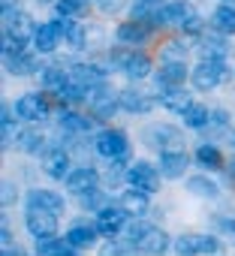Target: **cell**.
Segmentation results:
<instances>
[{"label": "cell", "mask_w": 235, "mask_h": 256, "mask_svg": "<svg viewBox=\"0 0 235 256\" xmlns=\"http://www.w3.org/2000/svg\"><path fill=\"white\" fill-rule=\"evenodd\" d=\"M127 235H130V244H133L136 250H142V253H163V250L169 247V235H166L163 229L145 223V220H136V223L127 229Z\"/></svg>", "instance_id": "1"}, {"label": "cell", "mask_w": 235, "mask_h": 256, "mask_svg": "<svg viewBox=\"0 0 235 256\" xmlns=\"http://www.w3.org/2000/svg\"><path fill=\"white\" fill-rule=\"evenodd\" d=\"M190 78H193V84L199 90H211V88L229 82L232 78V70L226 66V60H205L202 58V64L196 70H190Z\"/></svg>", "instance_id": "2"}, {"label": "cell", "mask_w": 235, "mask_h": 256, "mask_svg": "<svg viewBox=\"0 0 235 256\" xmlns=\"http://www.w3.org/2000/svg\"><path fill=\"white\" fill-rule=\"evenodd\" d=\"M94 148H96V154L100 157H108V160H121V157H127V151H130V142H127V133L124 130H102L96 139H94Z\"/></svg>", "instance_id": "3"}, {"label": "cell", "mask_w": 235, "mask_h": 256, "mask_svg": "<svg viewBox=\"0 0 235 256\" xmlns=\"http://www.w3.org/2000/svg\"><path fill=\"white\" fill-rule=\"evenodd\" d=\"M24 226L34 238H52L58 235V214L48 211V208H34L28 205V217H24Z\"/></svg>", "instance_id": "4"}, {"label": "cell", "mask_w": 235, "mask_h": 256, "mask_svg": "<svg viewBox=\"0 0 235 256\" xmlns=\"http://www.w3.org/2000/svg\"><path fill=\"white\" fill-rule=\"evenodd\" d=\"M60 42H64V16H58L54 22H46V24H40V28L34 30V46H36V52H42V54L54 52Z\"/></svg>", "instance_id": "5"}, {"label": "cell", "mask_w": 235, "mask_h": 256, "mask_svg": "<svg viewBox=\"0 0 235 256\" xmlns=\"http://www.w3.org/2000/svg\"><path fill=\"white\" fill-rule=\"evenodd\" d=\"M151 28L154 22L151 18H142V16H133L130 22H121L118 24V42H124V46H139L151 36Z\"/></svg>", "instance_id": "6"}, {"label": "cell", "mask_w": 235, "mask_h": 256, "mask_svg": "<svg viewBox=\"0 0 235 256\" xmlns=\"http://www.w3.org/2000/svg\"><path fill=\"white\" fill-rule=\"evenodd\" d=\"M160 169L157 166H151V163H145V160H139V163H133L130 169H127V181L133 184V187H139V190H148V193H157L160 190Z\"/></svg>", "instance_id": "7"}, {"label": "cell", "mask_w": 235, "mask_h": 256, "mask_svg": "<svg viewBox=\"0 0 235 256\" xmlns=\"http://www.w3.org/2000/svg\"><path fill=\"white\" fill-rule=\"evenodd\" d=\"M88 102H90V112H94L96 118H112L114 108H121V94H114V90H108L106 84H100V88H94V90L88 94Z\"/></svg>", "instance_id": "8"}, {"label": "cell", "mask_w": 235, "mask_h": 256, "mask_svg": "<svg viewBox=\"0 0 235 256\" xmlns=\"http://www.w3.org/2000/svg\"><path fill=\"white\" fill-rule=\"evenodd\" d=\"M16 114H18L22 120L36 124V120L48 118V100H46L42 94H24V96H18V102H16Z\"/></svg>", "instance_id": "9"}, {"label": "cell", "mask_w": 235, "mask_h": 256, "mask_svg": "<svg viewBox=\"0 0 235 256\" xmlns=\"http://www.w3.org/2000/svg\"><path fill=\"white\" fill-rule=\"evenodd\" d=\"M127 208L124 205H106V208H100L96 211V226H100V232L102 235H108V238H114L118 232H121L124 229V223H127Z\"/></svg>", "instance_id": "10"}, {"label": "cell", "mask_w": 235, "mask_h": 256, "mask_svg": "<svg viewBox=\"0 0 235 256\" xmlns=\"http://www.w3.org/2000/svg\"><path fill=\"white\" fill-rule=\"evenodd\" d=\"M145 142L160 148V151H169V148H178L181 145V130H175L172 124H154L151 130L145 133Z\"/></svg>", "instance_id": "11"}, {"label": "cell", "mask_w": 235, "mask_h": 256, "mask_svg": "<svg viewBox=\"0 0 235 256\" xmlns=\"http://www.w3.org/2000/svg\"><path fill=\"white\" fill-rule=\"evenodd\" d=\"M42 172L48 178H58V181H66V175L72 172L70 169V154L64 148H52L42 154Z\"/></svg>", "instance_id": "12"}, {"label": "cell", "mask_w": 235, "mask_h": 256, "mask_svg": "<svg viewBox=\"0 0 235 256\" xmlns=\"http://www.w3.org/2000/svg\"><path fill=\"white\" fill-rule=\"evenodd\" d=\"M96 181H100V172L94 169V166H76L70 175H66V190L70 193H88L90 187H96Z\"/></svg>", "instance_id": "13"}, {"label": "cell", "mask_w": 235, "mask_h": 256, "mask_svg": "<svg viewBox=\"0 0 235 256\" xmlns=\"http://www.w3.org/2000/svg\"><path fill=\"white\" fill-rule=\"evenodd\" d=\"M160 172L163 178L169 181H178L187 175V154H181L178 148L175 151H160Z\"/></svg>", "instance_id": "14"}, {"label": "cell", "mask_w": 235, "mask_h": 256, "mask_svg": "<svg viewBox=\"0 0 235 256\" xmlns=\"http://www.w3.org/2000/svg\"><path fill=\"white\" fill-rule=\"evenodd\" d=\"M70 78H72V82H78V84H82V88H88V90H94V88L106 84V72H102L100 66H94V64H76V66L70 70Z\"/></svg>", "instance_id": "15"}, {"label": "cell", "mask_w": 235, "mask_h": 256, "mask_svg": "<svg viewBox=\"0 0 235 256\" xmlns=\"http://www.w3.org/2000/svg\"><path fill=\"white\" fill-rule=\"evenodd\" d=\"M96 235H102L100 232V226L94 223H76V226H70V232H66V238H70V244L76 247V250H88L94 241H96Z\"/></svg>", "instance_id": "16"}, {"label": "cell", "mask_w": 235, "mask_h": 256, "mask_svg": "<svg viewBox=\"0 0 235 256\" xmlns=\"http://www.w3.org/2000/svg\"><path fill=\"white\" fill-rule=\"evenodd\" d=\"M211 28H214L217 34H223V36L235 34V4H232V0H226L223 6H217V10L211 12Z\"/></svg>", "instance_id": "17"}, {"label": "cell", "mask_w": 235, "mask_h": 256, "mask_svg": "<svg viewBox=\"0 0 235 256\" xmlns=\"http://www.w3.org/2000/svg\"><path fill=\"white\" fill-rule=\"evenodd\" d=\"M36 70V58L28 54L24 48H16V52H6V72L12 76H30Z\"/></svg>", "instance_id": "18"}, {"label": "cell", "mask_w": 235, "mask_h": 256, "mask_svg": "<svg viewBox=\"0 0 235 256\" xmlns=\"http://www.w3.org/2000/svg\"><path fill=\"white\" fill-rule=\"evenodd\" d=\"M121 108H127L130 114H145V112L154 108V100L148 94H142V90L127 88V90H121Z\"/></svg>", "instance_id": "19"}, {"label": "cell", "mask_w": 235, "mask_h": 256, "mask_svg": "<svg viewBox=\"0 0 235 256\" xmlns=\"http://www.w3.org/2000/svg\"><path fill=\"white\" fill-rule=\"evenodd\" d=\"M190 12H193V6L187 4V0H166V4L160 6V22L163 24H181Z\"/></svg>", "instance_id": "20"}, {"label": "cell", "mask_w": 235, "mask_h": 256, "mask_svg": "<svg viewBox=\"0 0 235 256\" xmlns=\"http://www.w3.org/2000/svg\"><path fill=\"white\" fill-rule=\"evenodd\" d=\"M160 102H163L169 112H184L193 100H190V94H187V90H181V84H163Z\"/></svg>", "instance_id": "21"}, {"label": "cell", "mask_w": 235, "mask_h": 256, "mask_svg": "<svg viewBox=\"0 0 235 256\" xmlns=\"http://www.w3.org/2000/svg\"><path fill=\"white\" fill-rule=\"evenodd\" d=\"M28 205H34V208H48V211H54V214L64 211V199H60L54 190H42V187H36V190L28 193Z\"/></svg>", "instance_id": "22"}, {"label": "cell", "mask_w": 235, "mask_h": 256, "mask_svg": "<svg viewBox=\"0 0 235 256\" xmlns=\"http://www.w3.org/2000/svg\"><path fill=\"white\" fill-rule=\"evenodd\" d=\"M36 253H46V256H70L76 253V247L70 244V238H36Z\"/></svg>", "instance_id": "23"}, {"label": "cell", "mask_w": 235, "mask_h": 256, "mask_svg": "<svg viewBox=\"0 0 235 256\" xmlns=\"http://www.w3.org/2000/svg\"><path fill=\"white\" fill-rule=\"evenodd\" d=\"M184 78H187V64L184 60H163V66L157 72L160 84H181Z\"/></svg>", "instance_id": "24"}, {"label": "cell", "mask_w": 235, "mask_h": 256, "mask_svg": "<svg viewBox=\"0 0 235 256\" xmlns=\"http://www.w3.org/2000/svg\"><path fill=\"white\" fill-rule=\"evenodd\" d=\"M199 54H202L205 60H226L229 46H226L223 36H205V40L199 42Z\"/></svg>", "instance_id": "25"}, {"label": "cell", "mask_w": 235, "mask_h": 256, "mask_svg": "<svg viewBox=\"0 0 235 256\" xmlns=\"http://www.w3.org/2000/svg\"><path fill=\"white\" fill-rule=\"evenodd\" d=\"M148 196H151L148 190L133 187V190H124V193H121V205H124L130 214H136V217H139V214H145V211H148Z\"/></svg>", "instance_id": "26"}, {"label": "cell", "mask_w": 235, "mask_h": 256, "mask_svg": "<svg viewBox=\"0 0 235 256\" xmlns=\"http://www.w3.org/2000/svg\"><path fill=\"white\" fill-rule=\"evenodd\" d=\"M181 118H184V124L190 126V130H202V126L211 120V112H208V106H202V102H190V106L181 112Z\"/></svg>", "instance_id": "27"}, {"label": "cell", "mask_w": 235, "mask_h": 256, "mask_svg": "<svg viewBox=\"0 0 235 256\" xmlns=\"http://www.w3.org/2000/svg\"><path fill=\"white\" fill-rule=\"evenodd\" d=\"M187 190H190L193 196H202V199H217V196H220V187H217L211 178H205V175L187 178Z\"/></svg>", "instance_id": "28"}, {"label": "cell", "mask_w": 235, "mask_h": 256, "mask_svg": "<svg viewBox=\"0 0 235 256\" xmlns=\"http://www.w3.org/2000/svg\"><path fill=\"white\" fill-rule=\"evenodd\" d=\"M196 163L202 169H223V154L214 145H199L196 148Z\"/></svg>", "instance_id": "29"}, {"label": "cell", "mask_w": 235, "mask_h": 256, "mask_svg": "<svg viewBox=\"0 0 235 256\" xmlns=\"http://www.w3.org/2000/svg\"><path fill=\"white\" fill-rule=\"evenodd\" d=\"M60 126L70 130V133H88L90 126H94V118H84L78 112H64L60 114Z\"/></svg>", "instance_id": "30"}, {"label": "cell", "mask_w": 235, "mask_h": 256, "mask_svg": "<svg viewBox=\"0 0 235 256\" xmlns=\"http://www.w3.org/2000/svg\"><path fill=\"white\" fill-rule=\"evenodd\" d=\"M40 82H42V88H46V90H54V94H58V90L66 84V72H64L60 66H42Z\"/></svg>", "instance_id": "31"}, {"label": "cell", "mask_w": 235, "mask_h": 256, "mask_svg": "<svg viewBox=\"0 0 235 256\" xmlns=\"http://www.w3.org/2000/svg\"><path fill=\"white\" fill-rule=\"evenodd\" d=\"M64 40H66V46H72V48H84V28H82L76 18H66V16H64Z\"/></svg>", "instance_id": "32"}, {"label": "cell", "mask_w": 235, "mask_h": 256, "mask_svg": "<svg viewBox=\"0 0 235 256\" xmlns=\"http://www.w3.org/2000/svg\"><path fill=\"white\" fill-rule=\"evenodd\" d=\"M124 72H127L130 78H145V76L151 72V60H148L145 54H130L127 64H124Z\"/></svg>", "instance_id": "33"}, {"label": "cell", "mask_w": 235, "mask_h": 256, "mask_svg": "<svg viewBox=\"0 0 235 256\" xmlns=\"http://www.w3.org/2000/svg\"><path fill=\"white\" fill-rule=\"evenodd\" d=\"M42 142H46V136H42L40 130H22V133H18V148H22L24 154L42 151Z\"/></svg>", "instance_id": "34"}, {"label": "cell", "mask_w": 235, "mask_h": 256, "mask_svg": "<svg viewBox=\"0 0 235 256\" xmlns=\"http://www.w3.org/2000/svg\"><path fill=\"white\" fill-rule=\"evenodd\" d=\"M54 10H58V16L82 18L88 12V0H54Z\"/></svg>", "instance_id": "35"}, {"label": "cell", "mask_w": 235, "mask_h": 256, "mask_svg": "<svg viewBox=\"0 0 235 256\" xmlns=\"http://www.w3.org/2000/svg\"><path fill=\"white\" fill-rule=\"evenodd\" d=\"M163 4H166V0H136V12H133V16H142V18H151V22H154V18H157V10H160ZM154 24H157V22H154Z\"/></svg>", "instance_id": "36"}, {"label": "cell", "mask_w": 235, "mask_h": 256, "mask_svg": "<svg viewBox=\"0 0 235 256\" xmlns=\"http://www.w3.org/2000/svg\"><path fill=\"white\" fill-rule=\"evenodd\" d=\"M82 205H84L88 211H100V208H106V196H102V190L90 187L88 193H82Z\"/></svg>", "instance_id": "37"}, {"label": "cell", "mask_w": 235, "mask_h": 256, "mask_svg": "<svg viewBox=\"0 0 235 256\" xmlns=\"http://www.w3.org/2000/svg\"><path fill=\"white\" fill-rule=\"evenodd\" d=\"M18 126H16V118H6L4 120V148H12L16 142H18Z\"/></svg>", "instance_id": "38"}, {"label": "cell", "mask_w": 235, "mask_h": 256, "mask_svg": "<svg viewBox=\"0 0 235 256\" xmlns=\"http://www.w3.org/2000/svg\"><path fill=\"white\" fill-rule=\"evenodd\" d=\"M196 253H220V241L211 235H196Z\"/></svg>", "instance_id": "39"}, {"label": "cell", "mask_w": 235, "mask_h": 256, "mask_svg": "<svg viewBox=\"0 0 235 256\" xmlns=\"http://www.w3.org/2000/svg\"><path fill=\"white\" fill-rule=\"evenodd\" d=\"M211 126H217V130H223V126L229 124V112L226 108H211V120H208Z\"/></svg>", "instance_id": "40"}, {"label": "cell", "mask_w": 235, "mask_h": 256, "mask_svg": "<svg viewBox=\"0 0 235 256\" xmlns=\"http://www.w3.org/2000/svg\"><path fill=\"white\" fill-rule=\"evenodd\" d=\"M181 28H184V34H199V30H202V18H199L196 12H190V16L181 22Z\"/></svg>", "instance_id": "41"}, {"label": "cell", "mask_w": 235, "mask_h": 256, "mask_svg": "<svg viewBox=\"0 0 235 256\" xmlns=\"http://www.w3.org/2000/svg\"><path fill=\"white\" fill-rule=\"evenodd\" d=\"M175 250L178 253H196V235H184L175 241Z\"/></svg>", "instance_id": "42"}, {"label": "cell", "mask_w": 235, "mask_h": 256, "mask_svg": "<svg viewBox=\"0 0 235 256\" xmlns=\"http://www.w3.org/2000/svg\"><path fill=\"white\" fill-rule=\"evenodd\" d=\"M96 6H100L102 12H108V16H112V12H118V10L124 6V0H96Z\"/></svg>", "instance_id": "43"}, {"label": "cell", "mask_w": 235, "mask_h": 256, "mask_svg": "<svg viewBox=\"0 0 235 256\" xmlns=\"http://www.w3.org/2000/svg\"><path fill=\"white\" fill-rule=\"evenodd\" d=\"M214 226H217V229H223V232H232V235H235V217H217V220H214Z\"/></svg>", "instance_id": "44"}, {"label": "cell", "mask_w": 235, "mask_h": 256, "mask_svg": "<svg viewBox=\"0 0 235 256\" xmlns=\"http://www.w3.org/2000/svg\"><path fill=\"white\" fill-rule=\"evenodd\" d=\"M0 199H4V205H10L16 199V184L12 181H4V193H0Z\"/></svg>", "instance_id": "45"}, {"label": "cell", "mask_w": 235, "mask_h": 256, "mask_svg": "<svg viewBox=\"0 0 235 256\" xmlns=\"http://www.w3.org/2000/svg\"><path fill=\"white\" fill-rule=\"evenodd\" d=\"M229 148H232V151H235V133H232V136H229Z\"/></svg>", "instance_id": "46"}, {"label": "cell", "mask_w": 235, "mask_h": 256, "mask_svg": "<svg viewBox=\"0 0 235 256\" xmlns=\"http://www.w3.org/2000/svg\"><path fill=\"white\" fill-rule=\"evenodd\" d=\"M232 178H235V163H232Z\"/></svg>", "instance_id": "47"}]
</instances>
